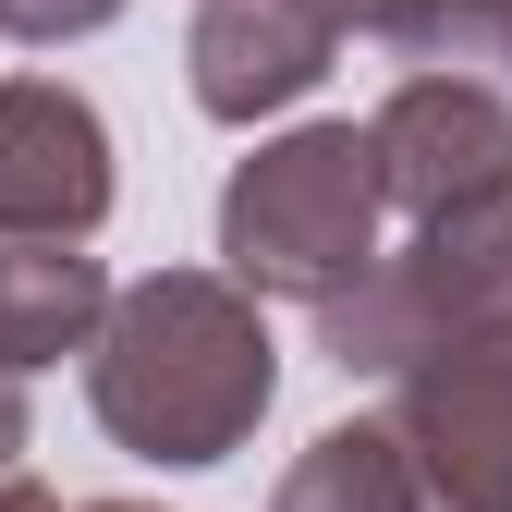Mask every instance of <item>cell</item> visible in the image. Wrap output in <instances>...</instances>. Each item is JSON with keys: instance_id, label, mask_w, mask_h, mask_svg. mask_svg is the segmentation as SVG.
Returning a JSON list of instances; mask_svg holds the SVG:
<instances>
[{"instance_id": "cell-5", "label": "cell", "mask_w": 512, "mask_h": 512, "mask_svg": "<svg viewBox=\"0 0 512 512\" xmlns=\"http://www.w3.org/2000/svg\"><path fill=\"white\" fill-rule=\"evenodd\" d=\"M366 159H378L391 220H439V208L488 196V183H512V98L488 74H464V61H415L366 110Z\"/></svg>"}, {"instance_id": "cell-6", "label": "cell", "mask_w": 512, "mask_h": 512, "mask_svg": "<svg viewBox=\"0 0 512 512\" xmlns=\"http://www.w3.org/2000/svg\"><path fill=\"white\" fill-rule=\"evenodd\" d=\"M110 122L61 74H0V232L25 244H98L110 220Z\"/></svg>"}, {"instance_id": "cell-8", "label": "cell", "mask_w": 512, "mask_h": 512, "mask_svg": "<svg viewBox=\"0 0 512 512\" xmlns=\"http://www.w3.org/2000/svg\"><path fill=\"white\" fill-rule=\"evenodd\" d=\"M98 305H110V269H98L86 244H25V232H0V378H37V366H61V354H86Z\"/></svg>"}, {"instance_id": "cell-13", "label": "cell", "mask_w": 512, "mask_h": 512, "mask_svg": "<svg viewBox=\"0 0 512 512\" xmlns=\"http://www.w3.org/2000/svg\"><path fill=\"white\" fill-rule=\"evenodd\" d=\"M0 512H61V500H49V488H37V476L13 464V476H0Z\"/></svg>"}, {"instance_id": "cell-12", "label": "cell", "mask_w": 512, "mask_h": 512, "mask_svg": "<svg viewBox=\"0 0 512 512\" xmlns=\"http://www.w3.org/2000/svg\"><path fill=\"white\" fill-rule=\"evenodd\" d=\"M25 439H37V415H25V378H0V476L25 464Z\"/></svg>"}, {"instance_id": "cell-2", "label": "cell", "mask_w": 512, "mask_h": 512, "mask_svg": "<svg viewBox=\"0 0 512 512\" xmlns=\"http://www.w3.org/2000/svg\"><path fill=\"white\" fill-rule=\"evenodd\" d=\"M378 244H391V196H378L366 122H281V135H256V159H232V183H220V269L256 305L342 293Z\"/></svg>"}, {"instance_id": "cell-4", "label": "cell", "mask_w": 512, "mask_h": 512, "mask_svg": "<svg viewBox=\"0 0 512 512\" xmlns=\"http://www.w3.org/2000/svg\"><path fill=\"white\" fill-rule=\"evenodd\" d=\"M378 427L403 439L427 512H512V330L391 366V415Z\"/></svg>"}, {"instance_id": "cell-1", "label": "cell", "mask_w": 512, "mask_h": 512, "mask_svg": "<svg viewBox=\"0 0 512 512\" xmlns=\"http://www.w3.org/2000/svg\"><path fill=\"white\" fill-rule=\"evenodd\" d=\"M281 403L269 305L232 269H147L98 305L86 330V415L135 464H232Z\"/></svg>"}, {"instance_id": "cell-15", "label": "cell", "mask_w": 512, "mask_h": 512, "mask_svg": "<svg viewBox=\"0 0 512 512\" xmlns=\"http://www.w3.org/2000/svg\"><path fill=\"white\" fill-rule=\"evenodd\" d=\"M500 74H512V49H500Z\"/></svg>"}, {"instance_id": "cell-9", "label": "cell", "mask_w": 512, "mask_h": 512, "mask_svg": "<svg viewBox=\"0 0 512 512\" xmlns=\"http://www.w3.org/2000/svg\"><path fill=\"white\" fill-rule=\"evenodd\" d=\"M269 512H427V488L391 427H317L293 452V476L269 488Z\"/></svg>"}, {"instance_id": "cell-14", "label": "cell", "mask_w": 512, "mask_h": 512, "mask_svg": "<svg viewBox=\"0 0 512 512\" xmlns=\"http://www.w3.org/2000/svg\"><path fill=\"white\" fill-rule=\"evenodd\" d=\"M74 512H159V500H74Z\"/></svg>"}, {"instance_id": "cell-7", "label": "cell", "mask_w": 512, "mask_h": 512, "mask_svg": "<svg viewBox=\"0 0 512 512\" xmlns=\"http://www.w3.org/2000/svg\"><path fill=\"white\" fill-rule=\"evenodd\" d=\"M342 0H196V25H183V86H196L208 122L256 135L269 110L317 98V74L342 61Z\"/></svg>"}, {"instance_id": "cell-11", "label": "cell", "mask_w": 512, "mask_h": 512, "mask_svg": "<svg viewBox=\"0 0 512 512\" xmlns=\"http://www.w3.org/2000/svg\"><path fill=\"white\" fill-rule=\"evenodd\" d=\"M135 0H0V37H25V49H61V37H98L122 25Z\"/></svg>"}, {"instance_id": "cell-10", "label": "cell", "mask_w": 512, "mask_h": 512, "mask_svg": "<svg viewBox=\"0 0 512 512\" xmlns=\"http://www.w3.org/2000/svg\"><path fill=\"white\" fill-rule=\"evenodd\" d=\"M366 37L391 61H500L512 0H366Z\"/></svg>"}, {"instance_id": "cell-3", "label": "cell", "mask_w": 512, "mask_h": 512, "mask_svg": "<svg viewBox=\"0 0 512 512\" xmlns=\"http://www.w3.org/2000/svg\"><path fill=\"white\" fill-rule=\"evenodd\" d=\"M488 330H512V183L415 220L342 293H317V354L342 378H391L439 342H488Z\"/></svg>"}]
</instances>
